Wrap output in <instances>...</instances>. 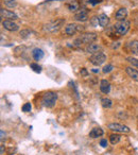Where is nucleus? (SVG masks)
Wrapping results in <instances>:
<instances>
[{"label":"nucleus","instance_id":"1","mask_svg":"<svg viewBox=\"0 0 138 155\" xmlns=\"http://www.w3.org/2000/svg\"><path fill=\"white\" fill-rule=\"evenodd\" d=\"M56 100H57V95L53 91H47L43 95V98H41V103L45 107L51 108L55 105Z\"/></svg>","mask_w":138,"mask_h":155},{"label":"nucleus","instance_id":"2","mask_svg":"<svg viewBox=\"0 0 138 155\" xmlns=\"http://www.w3.org/2000/svg\"><path fill=\"white\" fill-rule=\"evenodd\" d=\"M115 33L117 34L118 36H123L125 35L127 31L130 30V21L124 19V20H119L118 22L114 25L113 27Z\"/></svg>","mask_w":138,"mask_h":155},{"label":"nucleus","instance_id":"3","mask_svg":"<svg viewBox=\"0 0 138 155\" xmlns=\"http://www.w3.org/2000/svg\"><path fill=\"white\" fill-rule=\"evenodd\" d=\"M64 24H65V19L59 18V19H55V20H53V21H51V22H49V24L46 25V26H45V30H46L47 32H51V33L57 32V31L62 28Z\"/></svg>","mask_w":138,"mask_h":155},{"label":"nucleus","instance_id":"4","mask_svg":"<svg viewBox=\"0 0 138 155\" xmlns=\"http://www.w3.org/2000/svg\"><path fill=\"white\" fill-rule=\"evenodd\" d=\"M90 63L95 66H100V65L104 64L106 61V55L103 52H97L92 54L89 59Z\"/></svg>","mask_w":138,"mask_h":155},{"label":"nucleus","instance_id":"5","mask_svg":"<svg viewBox=\"0 0 138 155\" xmlns=\"http://www.w3.org/2000/svg\"><path fill=\"white\" fill-rule=\"evenodd\" d=\"M79 39L82 41V44H92L96 39H97V34L92 32H88V33H83L81 34V36L79 37Z\"/></svg>","mask_w":138,"mask_h":155},{"label":"nucleus","instance_id":"6","mask_svg":"<svg viewBox=\"0 0 138 155\" xmlns=\"http://www.w3.org/2000/svg\"><path fill=\"white\" fill-rule=\"evenodd\" d=\"M109 129L114 132H118V133H130L131 131L129 126L121 124V123H109Z\"/></svg>","mask_w":138,"mask_h":155},{"label":"nucleus","instance_id":"7","mask_svg":"<svg viewBox=\"0 0 138 155\" xmlns=\"http://www.w3.org/2000/svg\"><path fill=\"white\" fill-rule=\"evenodd\" d=\"M0 15H1V18H3L4 20H16L18 18V16L14 12L4 9L0 10Z\"/></svg>","mask_w":138,"mask_h":155},{"label":"nucleus","instance_id":"8","mask_svg":"<svg viewBox=\"0 0 138 155\" xmlns=\"http://www.w3.org/2000/svg\"><path fill=\"white\" fill-rule=\"evenodd\" d=\"M74 19L78 21H86L88 19V11L85 9H81L74 14Z\"/></svg>","mask_w":138,"mask_h":155},{"label":"nucleus","instance_id":"9","mask_svg":"<svg viewBox=\"0 0 138 155\" xmlns=\"http://www.w3.org/2000/svg\"><path fill=\"white\" fill-rule=\"evenodd\" d=\"M2 27L4 29L8 30V31H11V32H15V31H17L19 29V27L15 22H13V20H3Z\"/></svg>","mask_w":138,"mask_h":155},{"label":"nucleus","instance_id":"10","mask_svg":"<svg viewBox=\"0 0 138 155\" xmlns=\"http://www.w3.org/2000/svg\"><path fill=\"white\" fill-rule=\"evenodd\" d=\"M78 31H79V26L76 24H69L65 27V34L66 35H74Z\"/></svg>","mask_w":138,"mask_h":155},{"label":"nucleus","instance_id":"11","mask_svg":"<svg viewBox=\"0 0 138 155\" xmlns=\"http://www.w3.org/2000/svg\"><path fill=\"white\" fill-rule=\"evenodd\" d=\"M98 22L102 28H106L109 24V18L106 14H100L98 16Z\"/></svg>","mask_w":138,"mask_h":155},{"label":"nucleus","instance_id":"12","mask_svg":"<svg viewBox=\"0 0 138 155\" xmlns=\"http://www.w3.org/2000/svg\"><path fill=\"white\" fill-rule=\"evenodd\" d=\"M100 50H101V46L100 45H98V44H89L86 47V52L87 53H90V54H95V53H97V52H100Z\"/></svg>","mask_w":138,"mask_h":155},{"label":"nucleus","instance_id":"13","mask_svg":"<svg viewBox=\"0 0 138 155\" xmlns=\"http://www.w3.org/2000/svg\"><path fill=\"white\" fill-rule=\"evenodd\" d=\"M125 71H126V73L129 74V76L131 78V79L136 81V82H138V70L137 69H134L133 67H126Z\"/></svg>","mask_w":138,"mask_h":155},{"label":"nucleus","instance_id":"14","mask_svg":"<svg viewBox=\"0 0 138 155\" xmlns=\"http://www.w3.org/2000/svg\"><path fill=\"white\" fill-rule=\"evenodd\" d=\"M100 90L105 95L109 93V90H111V83H109L107 80H102V81H101Z\"/></svg>","mask_w":138,"mask_h":155},{"label":"nucleus","instance_id":"15","mask_svg":"<svg viewBox=\"0 0 138 155\" xmlns=\"http://www.w3.org/2000/svg\"><path fill=\"white\" fill-rule=\"evenodd\" d=\"M126 16H127V10H126L125 8H121V9L118 10L117 13H116V19H117L118 21L124 20L126 18Z\"/></svg>","mask_w":138,"mask_h":155},{"label":"nucleus","instance_id":"16","mask_svg":"<svg viewBox=\"0 0 138 155\" xmlns=\"http://www.w3.org/2000/svg\"><path fill=\"white\" fill-rule=\"evenodd\" d=\"M32 56L35 61H39V60L43 59V56H44V51L41 49H39V48H35V49H33V51H32Z\"/></svg>","mask_w":138,"mask_h":155},{"label":"nucleus","instance_id":"17","mask_svg":"<svg viewBox=\"0 0 138 155\" xmlns=\"http://www.w3.org/2000/svg\"><path fill=\"white\" fill-rule=\"evenodd\" d=\"M103 130L100 129V128H95V129H92L90 131V133H89V137L91 138H97V137H100V136H102L103 135Z\"/></svg>","mask_w":138,"mask_h":155},{"label":"nucleus","instance_id":"18","mask_svg":"<svg viewBox=\"0 0 138 155\" xmlns=\"http://www.w3.org/2000/svg\"><path fill=\"white\" fill-rule=\"evenodd\" d=\"M130 51L133 53V54H136L138 55V41H132L129 45Z\"/></svg>","mask_w":138,"mask_h":155},{"label":"nucleus","instance_id":"19","mask_svg":"<svg viewBox=\"0 0 138 155\" xmlns=\"http://www.w3.org/2000/svg\"><path fill=\"white\" fill-rule=\"evenodd\" d=\"M68 9H69V11H71V12H76V11L80 10L79 2H78V1H76V0L71 1V2L68 4Z\"/></svg>","mask_w":138,"mask_h":155},{"label":"nucleus","instance_id":"20","mask_svg":"<svg viewBox=\"0 0 138 155\" xmlns=\"http://www.w3.org/2000/svg\"><path fill=\"white\" fill-rule=\"evenodd\" d=\"M101 104L104 108H111L113 106V102L112 100L109 99V98H103L101 99Z\"/></svg>","mask_w":138,"mask_h":155},{"label":"nucleus","instance_id":"21","mask_svg":"<svg viewBox=\"0 0 138 155\" xmlns=\"http://www.w3.org/2000/svg\"><path fill=\"white\" fill-rule=\"evenodd\" d=\"M121 139V136L118 134H112L109 136V140H111V143L112 144H117Z\"/></svg>","mask_w":138,"mask_h":155},{"label":"nucleus","instance_id":"22","mask_svg":"<svg viewBox=\"0 0 138 155\" xmlns=\"http://www.w3.org/2000/svg\"><path fill=\"white\" fill-rule=\"evenodd\" d=\"M3 3H4V6H8V8H15V6H17V1L16 0H3Z\"/></svg>","mask_w":138,"mask_h":155},{"label":"nucleus","instance_id":"23","mask_svg":"<svg viewBox=\"0 0 138 155\" xmlns=\"http://www.w3.org/2000/svg\"><path fill=\"white\" fill-rule=\"evenodd\" d=\"M126 61L129 62L132 66L138 68V60L137 59H135V58H126Z\"/></svg>","mask_w":138,"mask_h":155},{"label":"nucleus","instance_id":"24","mask_svg":"<svg viewBox=\"0 0 138 155\" xmlns=\"http://www.w3.org/2000/svg\"><path fill=\"white\" fill-rule=\"evenodd\" d=\"M30 67L32 68L33 71H35V72H41V66H38L37 64H35V63H32V64H30Z\"/></svg>","mask_w":138,"mask_h":155},{"label":"nucleus","instance_id":"25","mask_svg":"<svg viewBox=\"0 0 138 155\" xmlns=\"http://www.w3.org/2000/svg\"><path fill=\"white\" fill-rule=\"evenodd\" d=\"M30 34H31V31H29V30H21L20 31V36L22 38L29 37Z\"/></svg>","mask_w":138,"mask_h":155},{"label":"nucleus","instance_id":"26","mask_svg":"<svg viewBox=\"0 0 138 155\" xmlns=\"http://www.w3.org/2000/svg\"><path fill=\"white\" fill-rule=\"evenodd\" d=\"M113 69H114V66H113V65H111V64L106 65V66H104V67H103V72H104V73H109V72H111Z\"/></svg>","mask_w":138,"mask_h":155},{"label":"nucleus","instance_id":"27","mask_svg":"<svg viewBox=\"0 0 138 155\" xmlns=\"http://www.w3.org/2000/svg\"><path fill=\"white\" fill-rule=\"evenodd\" d=\"M31 108H32L31 104H30V103H26V104H24V105H22V112H25V113H28V112L31 111Z\"/></svg>","mask_w":138,"mask_h":155},{"label":"nucleus","instance_id":"28","mask_svg":"<svg viewBox=\"0 0 138 155\" xmlns=\"http://www.w3.org/2000/svg\"><path fill=\"white\" fill-rule=\"evenodd\" d=\"M100 146L102 147V148H106V147H107V140H106V139H101Z\"/></svg>","mask_w":138,"mask_h":155},{"label":"nucleus","instance_id":"29","mask_svg":"<svg viewBox=\"0 0 138 155\" xmlns=\"http://www.w3.org/2000/svg\"><path fill=\"white\" fill-rule=\"evenodd\" d=\"M103 0H89V3L90 4H92V6H95V4H98V3H101Z\"/></svg>","mask_w":138,"mask_h":155},{"label":"nucleus","instance_id":"30","mask_svg":"<svg viewBox=\"0 0 138 155\" xmlns=\"http://www.w3.org/2000/svg\"><path fill=\"white\" fill-rule=\"evenodd\" d=\"M80 73H81V76H86L88 74L87 70H86V68H82V69H81V71H80Z\"/></svg>","mask_w":138,"mask_h":155},{"label":"nucleus","instance_id":"31","mask_svg":"<svg viewBox=\"0 0 138 155\" xmlns=\"http://www.w3.org/2000/svg\"><path fill=\"white\" fill-rule=\"evenodd\" d=\"M0 154H1V155L4 154V146H3V144H1V146H0Z\"/></svg>","mask_w":138,"mask_h":155},{"label":"nucleus","instance_id":"32","mask_svg":"<svg viewBox=\"0 0 138 155\" xmlns=\"http://www.w3.org/2000/svg\"><path fill=\"white\" fill-rule=\"evenodd\" d=\"M0 138H1V140H3V138H4V133H3L2 130H1V137Z\"/></svg>","mask_w":138,"mask_h":155},{"label":"nucleus","instance_id":"33","mask_svg":"<svg viewBox=\"0 0 138 155\" xmlns=\"http://www.w3.org/2000/svg\"><path fill=\"white\" fill-rule=\"evenodd\" d=\"M92 72H95V73L99 72V69H97V68H94V69H92Z\"/></svg>","mask_w":138,"mask_h":155}]
</instances>
